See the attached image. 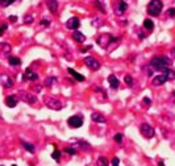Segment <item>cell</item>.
<instances>
[{
	"mask_svg": "<svg viewBox=\"0 0 175 166\" xmlns=\"http://www.w3.org/2000/svg\"><path fill=\"white\" fill-rule=\"evenodd\" d=\"M94 91H95V92H98V94H101V95H103V98H104V99H105V98H107V94H105V91H104V90L101 88V87H99V86H95V87H94Z\"/></svg>",
	"mask_w": 175,
	"mask_h": 166,
	"instance_id": "d4e9b609",
	"label": "cell"
},
{
	"mask_svg": "<svg viewBox=\"0 0 175 166\" xmlns=\"http://www.w3.org/2000/svg\"><path fill=\"white\" fill-rule=\"evenodd\" d=\"M12 3H13V0H0V4H1L3 7H7V5L12 4Z\"/></svg>",
	"mask_w": 175,
	"mask_h": 166,
	"instance_id": "d6a6232c",
	"label": "cell"
},
{
	"mask_svg": "<svg viewBox=\"0 0 175 166\" xmlns=\"http://www.w3.org/2000/svg\"><path fill=\"white\" fill-rule=\"evenodd\" d=\"M143 103H145V104H148V106H150V104H151V100L150 99H149V98H143Z\"/></svg>",
	"mask_w": 175,
	"mask_h": 166,
	"instance_id": "f35d334b",
	"label": "cell"
},
{
	"mask_svg": "<svg viewBox=\"0 0 175 166\" xmlns=\"http://www.w3.org/2000/svg\"><path fill=\"white\" fill-rule=\"evenodd\" d=\"M8 62L12 65V66H17V65H21V60L17 57H9L8 58Z\"/></svg>",
	"mask_w": 175,
	"mask_h": 166,
	"instance_id": "603a6c76",
	"label": "cell"
},
{
	"mask_svg": "<svg viewBox=\"0 0 175 166\" xmlns=\"http://www.w3.org/2000/svg\"><path fill=\"white\" fill-rule=\"evenodd\" d=\"M54 82H55V78L54 77H49V78L45 79V86H52Z\"/></svg>",
	"mask_w": 175,
	"mask_h": 166,
	"instance_id": "83f0119b",
	"label": "cell"
},
{
	"mask_svg": "<svg viewBox=\"0 0 175 166\" xmlns=\"http://www.w3.org/2000/svg\"><path fill=\"white\" fill-rule=\"evenodd\" d=\"M17 96L16 95H8L7 98H5V106L7 107H11V108H15L16 106H17Z\"/></svg>",
	"mask_w": 175,
	"mask_h": 166,
	"instance_id": "8fae6325",
	"label": "cell"
},
{
	"mask_svg": "<svg viewBox=\"0 0 175 166\" xmlns=\"http://www.w3.org/2000/svg\"><path fill=\"white\" fill-rule=\"evenodd\" d=\"M34 88H36V91H37V92H38V91H41V86H36Z\"/></svg>",
	"mask_w": 175,
	"mask_h": 166,
	"instance_id": "b9f144b4",
	"label": "cell"
},
{
	"mask_svg": "<svg viewBox=\"0 0 175 166\" xmlns=\"http://www.w3.org/2000/svg\"><path fill=\"white\" fill-rule=\"evenodd\" d=\"M98 166H108V160H107L104 156L99 157L98 158Z\"/></svg>",
	"mask_w": 175,
	"mask_h": 166,
	"instance_id": "cb8c5ba5",
	"label": "cell"
},
{
	"mask_svg": "<svg viewBox=\"0 0 175 166\" xmlns=\"http://www.w3.org/2000/svg\"><path fill=\"white\" fill-rule=\"evenodd\" d=\"M9 20L12 22H16L17 21V17H16V16H9Z\"/></svg>",
	"mask_w": 175,
	"mask_h": 166,
	"instance_id": "ab89813d",
	"label": "cell"
},
{
	"mask_svg": "<svg viewBox=\"0 0 175 166\" xmlns=\"http://www.w3.org/2000/svg\"><path fill=\"white\" fill-rule=\"evenodd\" d=\"M108 83H109V86H111L112 88H117L118 84H120L118 79L116 78V75H113V74H111V75L108 77Z\"/></svg>",
	"mask_w": 175,
	"mask_h": 166,
	"instance_id": "e0dca14e",
	"label": "cell"
},
{
	"mask_svg": "<svg viewBox=\"0 0 175 166\" xmlns=\"http://www.w3.org/2000/svg\"><path fill=\"white\" fill-rule=\"evenodd\" d=\"M72 38H74L77 42H79V44H82V42L86 41V36H84L82 32H78V30L72 32Z\"/></svg>",
	"mask_w": 175,
	"mask_h": 166,
	"instance_id": "2e32d148",
	"label": "cell"
},
{
	"mask_svg": "<svg viewBox=\"0 0 175 166\" xmlns=\"http://www.w3.org/2000/svg\"><path fill=\"white\" fill-rule=\"evenodd\" d=\"M67 125L70 126V128H80L82 125H83V119H82L80 116H71L69 117V120H67Z\"/></svg>",
	"mask_w": 175,
	"mask_h": 166,
	"instance_id": "52a82bcc",
	"label": "cell"
},
{
	"mask_svg": "<svg viewBox=\"0 0 175 166\" xmlns=\"http://www.w3.org/2000/svg\"><path fill=\"white\" fill-rule=\"evenodd\" d=\"M33 20H34V17H33L32 15H25L24 16V24H32Z\"/></svg>",
	"mask_w": 175,
	"mask_h": 166,
	"instance_id": "4316f807",
	"label": "cell"
},
{
	"mask_svg": "<svg viewBox=\"0 0 175 166\" xmlns=\"http://www.w3.org/2000/svg\"><path fill=\"white\" fill-rule=\"evenodd\" d=\"M117 40H118V38H115L113 36H111V34H100L96 38V42L100 45L101 47H107L109 44H112V42H115Z\"/></svg>",
	"mask_w": 175,
	"mask_h": 166,
	"instance_id": "277c9868",
	"label": "cell"
},
{
	"mask_svg": "<svg viewBox=\"0 0 175 166\" xmlns=\"http://www.w3.org/2000/svg\"><path fill=\"white\" fill-rule=\"evenodd\" d=\"M163 9V3L159 1V0H153V1H150L148 4V13L151 16H158L161 15V12H162Z\"/></svg>",
	"mask_w": 175,
	"mask_h": 166,
	"instance_id": "7a4b0ae2",
	"label": "cell"
},
{
	"mask_svg": "<svg viewBox=\"0 0 175 166\" xmlns=\"http://www.w3.org/2000/svg\"><path fill=\"white\" fill-rule=\"evenodd\" d=\"M170 65H171V60L167 58L166 55H156V57H153L150 61V66L153 67L154 70H161V71L169 69Z\"/></svg>",
	"mask_w": 175,
	"mask_h": 166,
	"instance_id": "6da1fadb",
	"label": "cell"
},
{
	"mask_svg": "<svg viewBox=\"0 0 175 166\" xmlns=\"http://www.w3.org/2000/svg\"><path fill=\"white\" fill-rule=\"evenodd\" d=\"M59 157H61V150H54L52 153V158L53 160H59Z\"/></svg>",
	"mask_w": 175,
	"mask_h": 166,
	"instance_id": "1f68e13d",
	"label": "cell"
},
{
	"mask_svg": "<svg viewBox=\"0 0 175 166\" xmlns=\"http://www.w3.org/2000/svg\"><path fill=\"white\" fill-rule=\"evenodd\" d=\"M143 28L148 30H151L154 28V22L151 21L150 19H145V20H143Z\"/></svg>",
	"mask_w": 175,
	"mask_h": 166,
	"instance_id": "44dd1931",
	"label": "cell"
},
{
	"mask_svg": "<svg viewBox=\"0 0 175 166\" xmlns=\"http://www.w3.org/2000/svg\"><path fill=\"white\" fill-rule=\"evenodd\" d=\"M11 50H12V46H11L8 42H1V44H0V52H1L3 54H9Z\"/></svg>",
	"mask_w": 175,
	"mask_h": 166,
	"instance_id": "ac0fdd59",
	"label": "cell"
},
{
	"mask_svg": "<svg viewBox=\"0 0 175 166\" xmlns=\"http://www.w3.org/2000/svg\"><path fill=\"white\" fill-rule=\"evenodd\" d=\"M124 82L128 84V86H132V84H133V78H132L131 75H125V78H124Z\"/></svg>",
	"mask_w": 175,
	"mask_h": 166,
	"instance_id": "f1b7e54d",
	"label": "cell"
},
{
	"mask_svg": "<svg viewBox=\"0 0 175 166\" xmlns=\"http://www.w3.org/2000/svg\"><path fill=\"white\" fill-rule=\"evenodd\" d=\"M126 9H128V3H126V1H120V3H118V8H117V13H118V15H123Z\"/></svg>",
	"mask_w": 175,
	"mask_h": 166,
	"instance_id": "ffe728a7",
	"label": "cell"
},
{
	"mask_svg": "<svg viewBox=\"0 0 175 166\" xmlns=\"http://www.w3.org/2000/svg\"><path fill=\"white\" fill-rule=\"evenodd\" d=\"M47 8H49V11L52 13H55L58 9V1H55V0H53V1H47Z\"/></svg>",
	"mask_w": 175,
	"mask_h": 166,
	"instance_id": "d6986e66",
	"label": "cell"
},
{
	"mask_svg": "<svg viewBox=\"0 0 175 166\" xmlns=\"http://www.w3.org/2000/svg\"><path fill=\"white\" fill-rule=\"evenodd\" d=\"M140 38H141V40H142V38H145V34H143L142 32H140Z\"/></svg>",
	"mask_w": 175,
	"mask_h": 166,
	"instance_id": "60d3db41",
	"label": "cell"
},
{
	"mask_svg": "<svg viewBox=\"0 0 175 166\" xmlns=\"http://www.w3.org/2000/svg\"><path fill=\"white\" fill-rule=\"evenodd\" d=\"M115 141L117 142V144H121V142H123V134L121 133H117V134H115Z\"/></svg>",
	"mask_w": 175,
	"mask_h": 166,
	"instance_id": "4dcf8cb0",
	"label": "cell"
},
{
	"mask_svg": "<svg viewBox=\"0 0 175 166\" xmlns=\"http://www.w3.org/2000/svg\"><path fill=\"white\" fill-rule=\"evenodd\" d=\"M45 104H46L47 108L53 109V111H59V109L63 108V103L54 96H46L45 98Z\"/></svg>",
	"mask_w": 175,
	"mask_h": 166,
	"instance_id": "3957f363",
	"label": "cell"
},
{
	"mask_svg": "<svg viewBox=\"0 0 175 166\" xmlns=\"http://www.w3.org/2000/svg\"><path fill=\"white\" fill-rule=\"evenodd\" d=\"M24 78L28 80H37L38 79V74L37 73H34L32 69H27L25 70V74H24Z\"/></svg>",
	"mask_w": 175,
	"mask_h": 166,
	"instance_id": "7c38bea8",
	"label": "cell"
},
{
	"mask_svg": "<svg viewBox=\"0 0 175 166\" xmlns=\"http://www.w3.org/2000/svg\"><path fill=\"white\" fill-rule=\"evenodd\" d=\"M111 164H112V166H118V164H120V160H118L117 157H113L112 161H111Z\"/></svg>",
	"mask_w": 175,
	"mask_h": 166,
	"instance_id": "836d02e7",
	"label": "cell"
},
{
	"mask_svg": "<svg viewBox=\"0 0 175 166\" xmlns=\"http://www.w3.org/2000/svg\"><path fill=\"white\" fill-rule=\"evenodd\" d=\"M91 25L92 27H96V28H99V27H101V25H103V21L100 20V19H94V20L91 21Z\"/></svg>",
	"mask_w": 175,
	"mask_h": 166,
	"instance_id": "484cf974",
	"label": "cell"
},
{
	"mask_svg": "<svg viewBox=\"0 0 175 166\" xmlns=\"http://www.w3.org/2000/svg\"><path fill=\"white\" fill-rule=\"evenodd\" d=\"M67 71H69V74H71L72 77H74L75 79L78 80V82H84V80H86V78H84V75L79 74V73H77L74 69H71V67H69V69H67Z\"/></svg>",
	"mask_w": 175,
	"mask_h": 166,
	"instance_id": "9a60e30c",
	"label": "cell"
},
{
	"mask_svg": "<svg viewBox=\"0 0 175 166\" xmlns=\"http://www.w3.org/2000/svg\"><path fill=\"white\" fill-rule=\"evenodd\" d=\"M39 24L44 25V27H49V25H50V21H49V20H46V19H42V20L39 21Z\"/></svg>",
	"mask_w": 175,
	"mask_h": 166,
	"instance_id": "e575fe53",
	"label": "cell"
},
{
	"mask_svg": "<svg viewBox=\"0 0 175 166\" xmlns=\"http://www.w3.org/2000/svg\"><path fill=\"white\" fill-rule=\"evenodd\" d=\"M84 65H86L87 67H90L91 70H99L100 69V62H99L98 60H95L94 57H86L84 58Z\"/></svg>",
	"mask_w": 175,
	"mask_h": 166,
	"instance_id": "ba28073f",
	"label": "cell"
},
{
	"mask_svg": "<svg viewBox=\"0 0 175 166\" xmlns=\"http://www.w3.org/2000/svg\"><path fill=\"white\" fill-rule=\"evenodd\" d=\"M95 5H96L98 8H100L101 12H105V8H104L103 5H101V3H100V1H95Z\"/></svg>",
	"mask_w": 175,
	"mask_h": 166,
	"instance_id": "d590c367",
	"label": "cell"
},
{
	"mask_svg": "<svg viewBox=\"0 0 175 166\" xmlns=\"http://www.w3.org/2000/svg\"><path fill=\"white\" fill-rule=\"evenodd\" d=\"M65 152H66L67 154H70V156H75V154H77V150H75L74 148H66Z\"/></svg>",
	"mask_w": 175,
	"mask_h": 166,
	"instance_id": "f546056e",
	"label": "cell"
},
{
	"mask_svg": "<svg viewBox=\"0 0 175 166\" xmlns=\"http://www.w3.org/2000/svg\"><path fill=\"white\" fill-rule=\"evenodd\" d=\"M169 15H170V17H174V16H175V8L169 9Z\"/></svg>",
	"mask_w": 175,
	"mask_h": 166,
	"instance_id": "74e56055",
	"label": "cell"
},
{
	"mask_svg": "<svg viewBox=\"0 0 175 166\" xmlns=\"http://www.w3.org/2000/svg\"><path fill=\"white\" fill-rule=\"evenodd\" d=\"M91 120L92 121H95V123H101V124L107 121L105 117H104L101 114H99V112H92L91 114Z\"/></svg>",
	"mask_w": 175,
	"mask_h": 166,
	"instance_id": "4fadbf2b",
	"label": "cell"
},
{
	"mask_svg": "<svg viewBox=\"0 0 175 166\" xmlns=\"http://www.w3.org/2000/svg\"><path fill=\"white\" fill-rule=\"evenodd\" d=\"M7 28H8L7 24H1V27H0V36L4 33V30H7Z\"/></svg>",
	"mask_w": 175,
	"mask_h": 166,
	"instance_id": "8d00e7d4",
	"label": "cell"
},
{
	"mask_svg": "<svg viewBox=\"0 0 175 166\" xmlns=\"http://www.w3.org/2000/svg\"><path fill=\"white\" fill-rule=\"evenodd\" d=\"M22 146H24V148L27 149L28 152H30V153H34V152H36V148H34V145L29 144V142H27V141H22Z\"/></svg>",
	"mask_w": 175,
	"mask_h": 166,
	"instance_id": "7402d4cb",
	"label": "cell"
},
{
	"mask_svg": "<svg viewBox=\"0 0 175 166\" xmlns=\"http://www.w3.org/2000/svg\"><path fill=\"white\" fill-rule=\"evenodd\" d=\"M12 166H17V165H12Z\"/></svg>",
	"mask_w": 175,
	"mask_h": 166,
	"instance_id": "ee69618b",
	"label": "cell"
},
{
	"mask_svg": "<svg viewBox=\"0 0 175 166\" xmlns=\"http://www.w3.org/2000/svg\"><path fill=\"white\" fill-rule=\"evenodd\" d=\"M17 96L22 100V102H25V103H28V104H34L36 102H37V98H36L34 95L27 92V91H19Z\"/></svg>",
	"mask_w": 175,
	"mask_h": 166,
	"instance_id": "8992f818",
	"label": "cell"
},
{
	"mask_svg": "<svg viewBox=\"0 0 175 166\" xmlns=\"http://www.w3.org/2000/svg\"><path fill=\"white\" fill-rule=\"evenodd\" d=\"M158 165H159V166H165V164H163L162 161H161V162H159V164H158Z\"/></svg>",
	"mask_w": 175,
	"mask_h": 166,
	"instance_id": "7bdbcfd3",
	"label": "cell"
},
{
	"mask_svg": "<svg viewBox=\"0 0 175 166\" xmlns=\"http://www.w3.org/2000/svg\"><path fill=\"white\" fill-rule=\"evenodd\" d=\"M79 27H80V21H79L78 17H71V19H69V20L66 21V28L67 29H71V30H74L75 32Z\"/></svg>",
	"mask_w": 175,
	"mask_h": 166,
	"instance_id": "9c48e42d",
	"label": "cell"
},
{
	"mask_svg": "<svg viewBox=\"0 0 175 166\" xmlns=\"http://www.w3.org/2000/svg\"><path fill=\"white\" fill-rule=\"evenodd\" d=\"M169 80L167 75L165 74V73H162V74L159 75H156V77L153 78V80H151V83H153V86H161V84L166 83Z\"/></svg>",
	"mask_w": 175,
	"mask_h": 166,
	"instance_id": "30bf717a",
	"label": "cell"
},
{
	"mask_svg": "<svg viewBox=\"0 0 175 166\" xmlns=\"http://www.w3.org/2000/svg\"><path fill=\"white\" fill-rule=\"evenodd\" d=\"M140 131H141V134H142L145 139H151V137L156 134V131H154V128H153V126H151L150 124H148V123H143V124L141 125Z\"/></svg>",
	"mask_w": 175,
	"mask_h": 166,
	"instance_id": "5b68a950",
	"label": "cell"
},
{
	"mask_svg": "<svg viewBox=\"0 0 175 166\" xmlns=\"http://www.w3.org/2000/svg\"><path fill=\"white\" fill-rule=\"evenodd\" d=\"M0 80H1V83L4 87H12L13 83H15V80H13L11 77H8V75H1Z\"/></svg>",
	"mask_w": 175,
	"mask_h": 166,
	"instance_id": "5bb4252c",
	"label": "cell"
}]
</instances>
